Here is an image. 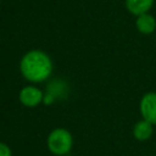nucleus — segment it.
<instances>
[{"instance_id": "1", "label": "nucleus", "mask_w": 156, "mask_h": 156, "mask_svg": "<svg viewBox=\"0 0 156 156\" xmlns=\"http://www.w3.org/2000/svg\"><path fill=\"white\" fill-rule=\"evenodd\" d=\"M54 63L51 57L41 50L33 49L27 51L20 61V72L29 83L37 84L45 82L52 73Z\"/></svg>"}, {"instance_id": "8", "label": "nucleus", "mask_w": 156, "mask_h": 156, "mask_svg": "<svg viewBox=\"0 0 156 156\" xmlns=\"http://www.w3.org/2000/svg\"><path fill=\"white\" fill-rule=\"evenodd\" d=\"M0 156H12V151L6 143L0 141Z\"/></svg>"}, {"instance_id": "7", "label": "nucleus", "mask_w": 156, "mask_h": 156, "mask_svg": "<svg viewBox=\"0 0 156 156\" xmlns=\"http://www.w3.org/2000/svg\"><path fill=\"white\" fill-rule=\"evenodd\" d=\"M151 134H152V124L145 119L136 122L135 126L133 127V135L139 141L147 140L151 136Z\"/></svg>"}, {"instance_id": "5", "label": "nucleus", "mask_w": 156, "mask_h": 156, "mask_svg": "<svg viewBox=\"0 0 156 156\" xmlns=\"http://www.w3.org/2000/svg\"><path fill=\"white\" fill-rule=\"evenodd\" d=\"M135 27H136L138 32L141 33V34H146V35L151 34L156 29V20L149 12L144 13V15H140V16L136 17Z\"/></svg>"}, {"instance_id": "9", "label": "nucleus", "mask_w": 156, "mask_h": 156, "mask_svg": "<svg viewBox=\"0 0 156 156\" xmlns=\"http://www.w3.org/2000/svg\"><path fill=\"white\" fill-rule=\"evenodd\" d=\"M52 101H54V96L52 95H49V94L44 95V101H43L44 104H46V105L48 104H52Z\"/></svg>"}, {"instance_id": "3", "label": "nucleus", "mask_w": 156, "mask_h": 156, "mask_svg": "<svg viewBox=\"0 0 156 156\" xmlns=\"http://www.w3.org/2000/svg\"><path fill=\"white\" fill-rule=\"evenodd\" d=\"M18 99L24 107L33 108L39 106L44 101V94L35 85H26L20 90Z\"/></svg>"}, {"instance_id": "6", "label": "nucleus", "mask_w": 156, "mask_h": 156, "mask_svg": "<svg viewBox=\"0 0 156 156\" xmlns=\"http://www.w3.org/2000/svg\"><path fill=\"white\" fill-rule=\"evenodd\" d=\"M155 0H126V7L128 12L134 16H140L147 13L149 10L152 7Z\"/></svg>"}, {"instance_id": "2", "label": "nucleus", "mask_w": 156, "mask_h": 156, "mask_svg": "<svg viewBox=\"0 0 156 156\" xmlns=\"http://www.w3.org/2000/svg\"><path fill=\"white\" fill-rule=\"evenodd\" d=\"M46 146L52 155L66 156L73 147V136L65 128H55L46 138Z\"/></svg>"}, {"instance_id": "4", "label": "nucleus", "mask_w": 156, "mask_h": 156, "mask_svg": "<svg viewBox=\"0 0 156 156\" xmlns=\"http://www.w3.org/2000/svg\"><path fill=\"white\" fill-rule=\"evenodd\" d=\"M140 113L143 119L156 124V93L150 91L145 94L140 100Z\"/></svg>"}]
</instances>
